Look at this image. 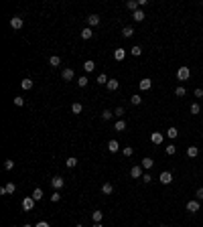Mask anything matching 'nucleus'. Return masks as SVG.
<instances>
[{"label":"nucleus","mask_w":203,"mask_h":227,"mask_svg":"<svg viewBox=\"0 0 203 227\" xmlns=\"http://www.w3.org/2000/svg\"><path fill=\"white\" fill-rule=\"evenodd\" d=\"M102 193L104 195H112V193H114V187H112L110 183H106V185H102Z\"/></svg>","instance_id":"25"},{"label":"nucleus","mask_w":203,"mask_h":227,"mask_svg":"<svg viewBox=\"0 0 203 227\" xmlns=\"http://www.w3.org/2000/svg\"><path fill=\"white\" fill-rule=\"evenodd\" d=\"M81 110H83V106H81L79 101H75V104L71 106V112H73V114H81Z\"/></svg>","instance_id":"31"},{"label":"nucleus","mask_w":203,"mask_h":227,"mask_svg":"<svg viewBox=\"0 0 203 227\" xmlns=\"http://www.w3.org/2000/svg\"><path fill=\"white\" fill-rule=\"evenodd\" d=\"M89 83V79L85 75H81V77H77V85H79V87H85V85Z\"/></svg>","instance_id":"29"},{"label":"nucleus","mask_w":203,"mask_h":227,"mask_svg":"<svg viewBox=\"0 0 203 227\" xmlns=\"http://www.w3.org/2000/svg\"><path fill=\"white\" fill-rule=\"evenodd\" d=\"M144 16H146V14H144V12L140 10V8H138L136 12H132V18H134L136 23H142V20H144Z\"/></svg>","instance_id":"14"},{"label":"nucleus","mask_w":203,"mask_h":227,"mask_svg":"<svg viewBox=\"0 0 203 227\" xmlns=\"http://www.w3.org/2000/svg\"><path fill=\"white\" fill-rule=\"evenodd\" d=\"M88 24H89V28L98 27V24H100V16H98V14H89L88 16Z\"/></svg>","instance_id":"9"},{"label":"nucleus","mask_w":203,"mask_h":227,"mask_svg":"<svg viewBox=\"0 0 203 227\" xmlns=\"http://www.w3.org/2000/svg\"><path fill=\"white\" fill-rule=\"evenodd\" d=\"M23 227H35V225H31V223H24V225H23Z\"/></svg>","instance_id":"50"},{"label":"nucleus","mask_w":203,"mask_h":227,"mask_svg":"<svg viewBox=\"0 0 203 227\" xmlns=\"http://www.w3.org/2000/svg\"><path fill=\"white\" fill-rule=\"evenodd\" d=\"M140 53H142V49H140V47H138V45H136V47H132V55H136V57H138V55H140Z\"/></svg>","instance_id":"45"},{"label":"nucleus","mask_w":203,"mask_h":227,"mask_svg":"<svg viewBox=\"0 0 203 227\" xmlns=\"http://www.w3.org/2000/svg\"><path fill=\"white\" fill-rule=\"evenodd\" d=\"M33 199H35V201H41V199H43V191L39 189V187L33 191Z\"/></svg>","instance_id":"33"},{"label":"nucleus","mask_w":203,"mask_h":227,"mask_svg":"<svg viewBox=\"0 0 203 227\" xmlns=\"http://www.w3.org/2000/svg\"><path fill=\"white\" fill-rule=\"evenodd\" d=\"M35 203H37V201H35L33 197H24V199H23V209H24V211H33Z\"/></svg>","instance_id":"2"},{"label":"nucleus","mask_w":203,"mask_h":227,"mask_svg":"<svg viewBox=\"0 0 203 227\" xmlns=\"http://www.w3.org/2000/svg\"><path fill=\"white\" fill-rule=\"evenodd\" d=\"M122 154H124L126 158L132 156V154H134V148H132V146H124V148H122Z\"/></svg>","instance_id":"32"},{"label":"nucleus","mask_w":203,"mask_h":227,"mask_svg":"<svg viewBox=\"0 0 203 227\" xmlns=\"http://www.w3.org/2000/svg\"><path fill=\"white\" fill-rule=\"evenodd\" d=\"M75 227H83V225H75Z\"/></svg>","instance_id":"51"},{"label":"nucleus","mask_w":203,"mask_h":227,"mask_svg":"<svg viewBox=\"0 0 203 227\" xmlns=\"http://www.w3.org/2000/svg\"><path fill=\"white\" fill-rule=\"evenodd\" d=\"M150 140H152V144H161L163 140H165V136H163L161 132H152V134H150Z\"/></svg>","instance_id":"10"},{"label":"nucleus","mask_w":203,"mask_h":227,"mask_svg":"<svg viewBox=\"0 0 203 227\" xmlns=\"http://www.w3.org/2000/svg\"><path fill=\"white\" fill-rule=\"evenodd\" d=\"M199 207H201V205H199V201H197V199H191L187 203V211L189 213H197V211H199Z\"/></svg>","instance_id":"4"},{"label":"nucleus","mask_w":203,"mask_h":227,"mask_svg":"<svg viewBox=\"0 0 203 227\" xmlns=\"http://www.w3.org/2000/svg\"><path fill=\"white\" fill-rule=\"evenodd\" d=\"M65 164H67V168H75V166H77V158L75 156H69L65 160Z\"/></svg>","instance_id":"23"},{"label":"nucleus","mask_w":203,"mask_h":227,"mask_svg":"<svg viewBox=\"0 0 203 227\" xmlns=\"http://www.w3.org/2000/svg\"><path fill=\"white\" fill-rule=\"evenodd\" d=\"M83 69H85V73H92V71L96 69V63L89 59V61H85V63H83Z\"/></svg>","instance_id":"16"},{"label":"nucleus","mask_w":203,"mask_h":227,"mask_svg":"<svg viewBox=\"0 0 203 227\" xmlns=\"http://www.w3.org/2000/svg\"><path fill=\"white\" fill-rule=\"evenodd\" d=\"M187 156L189 158H197V156H199V148H197V146H189L187 148Z\"/></svg>","instance_id":"12"},{"label":"nucleus","mask_w":203,"mask_h":227,"mask_svg":"<svg viewBox=\"0 0 203 227\" xmlns=\"http://www.w3.org/2000/svg\"><path fill=\"white\" fill-rule=\"evenodd\" d=\"M193 95H195V97H203V89H201V87H197L195 91H193Z\"/></svg>","instance_id":"46"},{"label":"nucleus","mask_w":203,"mask_h":227,"mask_svg":"<svg viewBox=\"0 0 203 227\" xmlns=\"http://www.w3.org/2000/svg\"><path fill=\"white\" fill-rule=\"evenodd\" d=\"M35 227H51L49 223H47V221H39V223L37 225H35Z\"/></svg>","instance_id":"48"},{"label":"nucleus","mask_w":203,"mask_h":227,"mask_svg":"<svg viewBox=\"0 0 203 227\" xmlns=\"http://www.w3.org/2000/svg\"><path fill=\"white\" fill-rule=\"evenodd\" d=\"M4 187H6V191L10 193V195H12V193L16 191V185H14V183H8V185H4Z\"/></svg>","instance_id":"38"},{"label":"nucleus","mask_w":203,"mask_h":227,"mask_svg":"<svg viewBox=\"0 0 203 227\" xmlns=\"http://www.w3.org/2000/svg\"><path fill=\"white\" fill-rule=\"evenodd\" d=\"M102 217H104V213H102V211H93V213H92L93 223H102Z\"/></svg>","instance_id":"24"},{"label":"nucleus","mask_w":203,"mask_h":227,"mask_svg":"<svg viewBox=\"0 0 203 227\" xmlns=\"http://www.w3.org/2000/svg\"><path fill=\"white\" fill-rule=\"evenodd\" d=\"M199 112H201V106H199V104H191V114L197 116Z\"/></svg>","instance_id":"35"},{"label":"nucleus","mask_w":203,"mask_h":227,"mask_svg":"<svg viewBox=\"0 0 203 227\" xmlns=\"http://www.w3.org/2000/svg\"><path fill=\"white\" fill-rule=\"evenodd\" d=\"M98 83H100V85H108V77L104 75V73H102V75H98Z\"/></svg>","instance_id":"37"},{"label":"nucleus","mask_w":203,"mask_h":227,"mask_svg":"<svg viewBox=\"0 0 203 227\" xmlns=\"http://www.w3.org/2000/svg\"><path fill=\"white\" fill-rule=\"evenodd\" d=\"M61 77H63V81H71L73 77H75V73H73V69H63Z\"/></svg>","instance_id":"11"},{"label":"nucleus","mask_w":203,"mask_h":227,"mask_svg":"<svg viewBox=\"0 0 203 227\" xmlns=\"http://www.w3.org/2000/svg\"><path fill=\"white\" fill-rule=\"evenodd\" d=\"M124 114H126V112H124V108H116V112H114V116H118V118H122Z\"/></svg>","instance_id":"44"},{"label":"nucleus","mask_w":203,"mask_h":227,"mask_svg":"<svg viewBox=\"0 0 203 227\" xmlns=\"http://www.w3.org/2000/svg\"><path fill=\"white\" fill-rule=\"evenodd\" d=\"M165 152H167V154L171 156V154H175V152H177V146H175V144H169V146L165 148Z\"/></svg>","instance_id":"36"},{"label":"nucleus","mask_w":203,"mask_h":227,"mask_svg":"<svg viewBox=\"0 0 203 227\" xmlns=\"http://www.w3.org/2000/svg\"><path fill=\"white\" fill-rule=\"evenodd\" d=\"M4 168H6V170H12V168H14V162H12V160H6V162H4Z\"/></svg>","instance_id":"42"},{"label":"nucleus","mask_w":203,"mask_h":227,"mask_svg":"<svg viewBox=\"0 0 203 227\" xmlns=\"http://www.w3.org/2000/svg\"><path fill=\"white\" fill-rule=\"evenodd\" d=\"M114 130L116 132H124L126 130V122H124V120H118V122L114 124Z\"/></svg>","instance_id":"19"},{"label":"nucleus","mask_w":203,"mask_h":227,"mask_svg":"<svg viewBox=\"0 0 203 227\" xmlns=\"http://www.w3.org/2000/svg\"><path fill=\"white\" fill-rule=\"evenodd\" d=\"M138 87H140V89H142V91H148V89H150V87H152V81H150V79H148V77H144V79H142V81H140V83H138Z\"/></svg>","instance_id":"7"},{"label":"nucleus","mask_w":203,"mask_h":227,"mask_svg":"<svg viewBox=\"0 0 203 227\" xmlns=\"http://www.w3.org/2000/svg\"><path fill=\"white\" fill-rule=\"evenodd\" d=\"M112 116H114V114H112L110 110H104V112H102V120H110Z\"/></svg>","instance_id":"39"},{"label":"nucleus","mask_w":203,"mask_h":227,"mask_svg":"<svg viewBox=\"0 0 203 227\" xmlns=\"http://www.w3.org/2000/svg\"><path fill=\"white\" fill-rule=\"evenodd\" d=\"M108 150H110V152H118L120 150L118 140H110V142H108Z\"/></svg>","instance_id":"13"},{"label":"nucleus","mask_w":203,"mask_h":227,"mask_svg":"<svg viewBox=\"0 0 203 227\" xmlns=\"http://www.w3.org/2000/svg\"><path fill=\"white\" fill-rule=\"evenodd\" d=\"M20 87H23V89H31L33 87V79H29V77H27V79H23V81H20Z\"/></svg>","instance_id":"28"},{"label":"nucleus","mask_w":203,"mask_h":227,"mask_svg":"<svg viewBox=\"0 0 203 227\" xmlns=\"http://www.w3.org/2000/svg\"><path fill=\"white\" fill-rule=\"evenodd\" d=\"M126 8L132 12H136L138 8H140V4H138V0H130V2H126Z\"/></svg>","instance_id":"15"},{"label":"nucleus","mask_w":203,"mask_h":227,"mask_svg":"<svg viewBox=\"0 0 203 227\" xmlns=\"http://www.w3.org/2000/svg\"><path fill=\"white\" fill-rule=\"evenodd\" d=\"M10 27L14 28V31L23 28V18H20V16H12V18H10Z\"/></svg>","instance_id":"6"},{"label":"nucleus","mask_w":203,"mask_h":227,"mask_svg":"<svg viewBox=\"0 0 203 227\" xmlns=\"http://www.w3.org/2000/svg\"><path fill=\"white\" fill-rule=\"evenodd\" d=\"M124 57H126V51H124V49H116L114 51V59H116V61H122Z\"/></svg>","instance_id":"18"},{"label":"nucleus","mask_w":203,"mask_h":227,"mask_svg":"<svg viewBox=\"0 0 203 227\" xmlns=\"http://www.w3.org/2000/svg\"><path fill=\"white\" fill-rule=\"evenodd\" d=\"M130 177L132 178H142V166H132L130 168Z\"/></svg>","instance_id":"8"},{"label":"nucleus","mask_w":203,"mask_h":227,"mask_svg":"<svg viewBox=\"0 0 203 227\" xmlns=\"http://www.w3.org/2000/svg\"><path fill=\"white\" fill-rule=\"evenodd\" d=\"M14 106L23 108V106H24V100H23V97H14Z\"/></svg>","instance_id":"43"},{"label":"nucleus","mask_w":203,"mask_h":227,"mask_svg":"<svg viewBox=\"0 0 203 227\" xmlns=\"http://www.w3.org/2000/svg\"><path fill=\"white\" fill-rule=\"evenodd\" d=\"M92 37H93V31L89 27H85L83 31H81V39H85V41H88V39H92Z\"/></svg>","instance_id":"20"},{"label":"nucleus","mask_w":203,"mask_h":227,"mask_svg":"<svg viewBox=\"0 0 203 227\" xmlns=\"http://www.w3.org/2000/svg\"><path fill=\"white\" fill-rule=\"evenodd\" d=\"M63 185H65V181H63L61 177H53V178H51V187H53L55 191H61Z\"/></svg>","instance_id":"3"},{"label":"nucleus","mask_w":203,"mask_h":227,"mask_svg":"<svg viewBox=\"0 0 203 227\" xmlns=\"http://www.w3.org/2000/svg\"><path fill=\"white\" fill-rule=\"evenodd\" d=\"M177 136H179V130H177L175 126H173V128H169V130H167V138H173V140H175Z\"/></svg>","instance_id":"22"},{"label":"nucleus","mask_w":203,"mask_h":227,"mask_svg":"<svg viewBox=\"0 0 203 227\" xmlns=\"http://www.w3.org/2000/svg\"><path fill=\"white\" fill-rule=\"evenodd\" d=\"M185 93H187V89H185V87H181V85H177V87H175V95L177 97H183Z\"/></svg>","instance_id":"30"},{"label":"nucleus","mask_w":203,"mask_h":227,"mask_svg":"<svg viewBox=\"0 0 203 227\" xmlns=\"http://www.w3.org/2000/svg\"><path fill=\"white\" fill-rule=\"evenodd\" d=\"M152 164H154V160L150 156H144V158H142V168H152Z\"/></svg>","instance_id":"17"},{"label":"nucleus","mask_w":203,"mask_h":227,"mask_svg":"<svg viewBox=\"0 0 203 227\" xmlns=\"http://www.w3.org/2000/svg\"><path fill=\"white\" fill-rule=\"evenodd\" d=\"M59 199H61V193H59V191H55L53 195H51V201H53V203H57Z\"/></svg>","instance_id":"40"},{"label":"nucleus","mask_w":203,"mask_h":227,"mask_svg":"<svg viewBox=\"0 0 203 227\" xmlns=\"http://www.w3.org/2000/svg\"><path fill=\"white\" fill-rule=\"evenodd\" d=\"M93 227H104V225L102 223H93Z\"/></svg>","instance_id":"49"},{"label":"nucleus","mask_w":203,"mask_h":227,"mask_svg":"<svg viewBox=\"0 0 203 227\" xmlns=\"http://www.w3.org/2000/svg\"><path fill=\"white\" fill-rule=\"evenodd\" d=\"M122 35L126 37V39H130L132 35H134V28H132V27H124L122 28Z\"/></svg>","instance_id":"27"},{"label":"nucleus","mask_w":203,"mask_h":227,"mask_svg":"<svg viewBox=\"0 0 203 227\" xmlns=\"http://www.w3.org/2000/svg\"><path fill=\"white\" fill-rule=\"evenodd\" d=\"M158 181H161L163 185H171V183H173V174L169 173V170H165V173H161V177H158Z\"/></svg>","instance_id":"5"},{"label":"nucleus","mask_w":203,"mask_h":227,"mask_svg":"<svg viewBox=\"0 0 203 227\" xmlns=\"http://www.w3.org/2000/svg\"><path fill=\"white\" fill-rule=\"evenodd\" d=\"M118 81H116V79H110V81H108V85H106V87L108 89H110V91H116V89H118Z\"/></svg>","instance_id":"26"},{"label":"nucleus","mask_w":203,"mask_h":227,"mask_svg":"<svg viewBox=\"0 0 203 227\" xmlns=\"http://www.w3.org/2000/svg\"><path fill=\"white\" fill-rule=\"evenodd\" d=\"M195 195H197V201H203V187H201V189H197Z\"/></svg>","instance_id":"47"},{"label":"nucleus","mask_w":203,"mask_h":227,"mask_svg":"<svg viewBox=\"0 0 203 227\" xmlns=\"http://www.w3.org/2000/svg\"><path fill=\"white\" fill-rule=\"evenodd\" d=\"M49 65H51V67H59V65H61V57H57V55H53V57L49 59Z\"/></svg>","instance_id":"21"},{"label":"nucleus","mask_w":203,"mask_h":227,"mask_svg":"<svg viewBox=\"0 0 203 227\" xmlns=\"http://www.w3.org/2000/svg\"><path fill=\"white\" fill-rule=\"evenodd\" d=\"M150 181H152V177H150L148 173H144V174H142V183H146V185H148Z\"/></svg>","instance_id":"41"},{"label":"nucleus","mask_w":203,"mask_h":227,"mask_svg":"<svg viewBox=\"0 0 203 227\" xmlns=\"http://www.w3.org/2000/svg\"><path fill=\"white\" fill-rule=\"evenodd\" d=\"M130 101H132V104H134V106H140V104H142V97L138 95V93H134V95L130 97Z\"/></svg>","instance_id":"34"},{"label":"nucleus","mask_w":203,"mask_h":227,"mask_svg":"<svg viewBox=\"0 0 203 227\" xmlns=\"http://www.w3.org/2000/svg\"><path fill=\"white\" fill-rule=\"evenodd\" d=\"M189 77H191V69H189V67H179V71H177V79L179 81H187Z\"/></svg>","instance_id":"1"}]
</instances>
